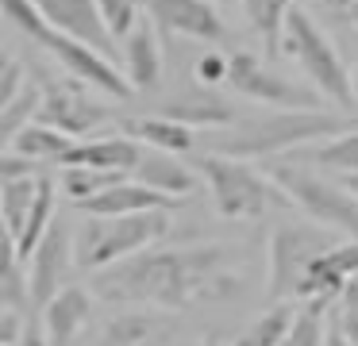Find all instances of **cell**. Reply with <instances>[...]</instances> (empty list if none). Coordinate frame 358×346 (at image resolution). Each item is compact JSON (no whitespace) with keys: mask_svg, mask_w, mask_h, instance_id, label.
Instances as JSON below:
<instances>
[{"mask_svg":"<svg viewBox=\"0 0 358 346\" xmlns=\"http://www.w3.org/2000/svg\"><path fill=\"white\" fill-rule=\"evenodd\" d=\"M235 258L227 246H170L143 250L120 266L93 277V292L112 304H147V308H189L196 300H216L235 292Z\"/></svg>","mask_w":358,"mask_h":346,"instance_id":"6da1fadb","label":"cell"},{"mask_svg":"<svg viewBox=\"0 0 358 346\" xmlns=\"http://www.w3.org/2000/svg\"><path fill=\"white\" fill-rule=\"evenodd\" d=\"M355 131V123L339 112H270L243 120L235 127H224L212 135V154H227V158H278V154L293 150V146L316 143V138H339Z\"/></svg>","mask_w":358,"mask_h":346,"instance_id":"7a4b0ae2","label":"cell"},{"mask_svg":"<svg viewBox=\"0 0 358 346\" xmlns=\"http://www.w3.org/2000/svg\"><path fill=\"white\" fill-rule=\"evenodd\" d=\"M170 231V212L143 215H89L85 227L73 235V261L85 273H104L135 254L150 250V243Z\"/></svg>","mask_w":358,"mask_h":346,"instance_id":"3957f363","label":"cell"},{"mask_svg":"<svg viewBox=\"0 0 358 346\" xmlns=\"http://www.w3.org/2000/svg\"><path fill=\"white\" fill-rule=\"evenodd\" d=\"M4 15H8V20L16 23V27L24 31L31 43H39L43 50H47L50 58L66 69V73L78 77L81 85H93V89L108 92V96H131V92H135L131 85H127V73H120L116 62H108L104 54L89 50V46L78 43V38L55 31L39 15L35 0H4Z\"/></svg>","mask_w":358,"mask_h":346,"instance_id":"277c9868","label":"cell"},{"mask_svg":"<svg viewBox=\"0 0 358 346\" xmlns=\"http://www.w3.org/2000/svg\"><path fill=\"white\" fill-rule=\"evenodd\" d=\"M270 181L285 192L289 204H296L316 227H327L335 235L358 238V196L343 181L316 173L304 161L273 158L270 161Z\"/></svg>","mask_w":358,"mask_h":346,"instance_id":"5b68a950","label":"cell"},{"mask_svg":"<svg viewBox=\"0 0 358 346\" xmlns=\"http://www.w3.org/2000/svg\"><path fill=\"white\" fill-rule=\"evenodd\" d=\"M189 166L208 185L212 208L224 219H258L273 204H289L285 192L270 181V173H258L250 161L227 158V154H196Z\"/></svg>","mask_w":358,"mask_h":346,"instance_id":"8992f818","label":"cell"},{"mask_svg":"<svg viewBox=\"0 0 358 346\" xmlns=\"http://www.w3.org/2000/svg\"><path fill=\"white\" fill-rule=\"evenodd\" d=\"M343 238L327 227H312V223H281L270 235V254H266V300L270 304H285L289 296H304V281H308L312 266L335 250Z\"/></svg>","mask_w":358,"mask_h":346,"instance_id":"52a82bcc","label":"cell"},{"mask_svg":"<svg viewBox=\"0 0 358 346\" xmlns=\"http://www.w3.org/2000/svg\"><path fill=\"white\" fill-rule=\"evenodd\" d=\"M281 50L301 66V73L308 77V85L320 96L335 100L339 108H355V81H350V69L343 66L339 50L331 46V38L320 31V23L312 20L304 8H293L285 20V35H281Z\"/></svg>","mask_w":358,"mask_h":346,"instance_id":"ba28073f","label":"cell"},{"mask_svg":"<svg viewBox=\"0 0 358 346\" xmlns=\"http://www.w3.org/2000/svg\"><path fill=\"white\" fill-rule=\"evenodd\" d=\"M227 58H231L227 85H231L239 96L258 100V104H273L278 112H320V92L316 89L281 77L278 69H270L266 62H258L255 54H247V50H235V54H227Z\"/></svg>","mask_w":358,"mask_h":346,"instance_id":"9c48e42d","label":"cell"},{"mask_svg":"<svg viewBox=\"0 0 358 346\" xmlns=\"http://www.w3.org/2000/svg\"><path fill=\"white\" fill-rule=\"evenodd\" d=\"M35 123H47V127L73 138V135H89L93 127L108 123V108L96 104L73 81H47L43 85V108H39V120Z\"/></svg>","mask_w":358,"mask_h":346,"instance_id":"30bf717a","label":"cell"},{"mask_svg":"<svg viewBox=\"0 0 358 346\" xmlns=\"http://www.w3.org/2000/svg\"><path fill=\"white\" fill-rule=\"evenodd\" d=\"M35 8H39V15L55 31H62V35L85 43L89 50H96L108 62H116V38L104 27L101 4H96V0H35Z\"/></svg>","mask_w":358,"mask_h":346,"instance_id":"8fae6325","label":"cell"},{"mask_svg":"<svg viewBox=\"0 0 358 346\" xmlns=\"http://www.w3.org/2000/svg\"><path fill=\"white\" fill-rule=\"evenodd\" d=\"M73 261V235L62 219H55V227L47 231V238L39 243V250L27 261V277H31V300L39 308H47L58 292L66 289V273Z\"/></svg>","mask_w":358,"mask_h":346,"instance_id":"7c38bea8","label":"cell"},{"mask_svg":"<svg viewBox=\"0 0 358 346\" xmlns=\"http://www.w3.org/2000/svg\"><path fill=\"white\" fill-rule=\"evenodd\" d=\"M147 8L150 23L166 35H185L201 43L224 38V20L212 8V0H139Z\"/></svg>","mask_w":358,"mask_h":346,"instance_id":"4fadbf2b","label":"cell"},{"mask_svg":"<svg viewBox=\"0 0 358 346\" xmlns=\"http://www.w3.org/2000/svg\"><path fill=\"white\" fill-rule=\"evenodd\" d=\"M181 323L162 308H135L104 323L96 346H173Z\"/></svg>","mask_w":358,"mask_h":346,"instance_id":"5bb4252c","label":"cell"},{"mask_svg":"<svg viewBox=\"0 0 358 346\" xmlns=\"http://www.w3.org/2000/svg\"><path fill=\"white\" fill-rule=\"evenodd\" d=\"M93 319V296L85 284H66L43 308V346H70Z\"/></svg>","mask_w":358,"mask_h":346,"instance_id":"9a60e30c","label":"cell"},{"mask_svg":"<svg viewBox=\"0 0 358 346\" xmlns=\"http://www.w3.org/2000/svg\"><path fill=\"white\" fill-rule=\"evenodd\" d=\"M147 158L143 146L127 135H104V138H85L73 143V150L62 158V166H85V169H104V173H135L139 161Z\"/></svg>","mask_w":358,"mask_h":346,"instance_id":"2e32d148","label":"cell"},{"mask_svg":"<svg viewBox=\"0 0 358 346\" xmlns=\"http://www.w3.org/2000/svg\"><path fill=\"white\" fill-rule=\"evenodd\" d=\"M355 281H358V238H347V243L327 250L324 258L312 266L308 281H304V300H312V296H335L339 300Z\"/></svg>","mask_w":358,"mask_h":346,"instance_id":"e0dca14e","label":"cell"},{"mask_svg":"<svg viewBox=\"0 0 358 346\" xmlns=\"http://www.w3.org/2000/svg\"><path fill=\"white\" fill-rule=\"evenodd\" d=\"M124 69H127V85L135 92H150L162 81V46H158L155 23L143 20L139 27L127 35L124 43Z\"/></svg>","mask_w":358,"mask_h":346,"instance_id":"ac0fdd59","label":"cell"},{"mask_svg":"<svg viewBox=\"0 0 358 346\" xmlns=\"http://www.w3.org/2000/svg\"><path fill=\"white\" fill-rule=\"evenodd\" d=\"M178 204L181 200H170L139 181H124L116 189H108L104 196L81 204V212L85 215H143V212H173Z\"/></svg>","mask_w":358,"mask_h":346,"instance_id":"d6986e66","label":"cell"},{"mask_svg":"<svg viewBox=\"0 0 358 346\" xmlns=\"http://www.w3.org/2000/svg\"><path fill=\"white\" fill-rule=\"evenodd\" d=\"M158 115H166V120H178L185 123V127H231L235 123V104L224 96H216V92H193V96H173L166 100L162 108H158Z\"/></svg>","mask_w":358,"mask_h":346,"instance_id":"ffe728a7","label":"cell"},{"mask_svg":"<svg viewBox=\"0 0 358 346\" xmlns=\"http://www.w3.org/2000/svg\"><path fill=\"white\" fill-rule=\"evenodd\" d=\"M135 181L155 189V192H162V196H170V200H189V192L196 189V169L181 166L173 154L150 150L147 158L139 161V169H135Z\"/></svg>","mask_w":358,"mask_h":346,"instance_id":"44dd1931","label":"cell"},{"mask_svg":"<svg viewBox=\"0 0 358 346\" xmlns=\"http://www.w3.org/2000/svg\"><path fill=\"white\" fill-rule=\"evenodd\" d=\"M124 135L135 143L155 146L158 154H189L196 146V131L185 127L178 120H166V115H143V120H127Z\"/></svg>","mask_w":358,"mask_h":346,"instance_id":"7402d4cb","label":"cell"},{"mask_svg":"<svg viewBox=\"0 0 358 346\" xmlns=\"http://www.w3.org/2000/svg\"><path fill=\"white\" fill-rule=\"evenodd\" d=\"M43 177H24V181H0V215H4V235L8 246L24 235L27 219L35 212V200H39Z\"/></svg>","mask_w":358,"mask_h":346,"instance_id":"603a6c76","label":"cell"},{"mask_svg":"<svg viewBox=\"0 0 358 346\" xmlns=\"http://www.w3.org/2000/svg\"><path fill=\"white\" fill-rule=\"evenodd\" d=\"M4 150L20 154V158H27V161H58V166H62V158L73 150V138L62 135V131H55V127H47V123H27Z\"/></svg>","mask_w":358,"mask_h":346,"instance_id":"cb8c5ba5","label":"cell"},{"mask_svg":"<svg viewBox=\"0 0 358 346\" xmlns=\"http://www.w3.org/2000/svg\"><path fill=\"white\" fill-rule=\"evenodd\" d=\"M331 308H335V296L304 300V308L293 315L285 346H324V338L331 335Z\"/></svg>","mask_w":358,"mask_h":346,"instance_id":"d4e9b609","label":"cell"},{"mask_svg":"<svg viewBox=\"0 0 358 346\" xmlns=\"http://www.w3.org/2000/svg\"><path fill=\"white\" fill-rule=\"evenodd\" d=\"M127 177L124 173H104V169H85V166H70L62 169V192L73 200V204H89V200L104 196L108 189H116V185H124Z\"/></svg>","mask_w":358,"mask_h":346,"instance_id":"484cf974","label":"cell"},{"mask_svg":"<svg viewBox=\"0 0 358 346\" xmlns=\"http://www.w3.org/2000/svg\"><path fill=\"white\" fill-rule=\"evenodd\" d=\"M293 308L289 304H273L270 312H262L231 346H285V335L293 327Z\"/></svg>","mask_w":358,"mask_h":346,"instance_id":"4316f807","label":"cell"},{"mask_svg":"<svg viewBox=\"0 0 358 346\" xmlns=\"http://www.w3.org/2000/svg\"><path fill=\"white\" fill-rule=\"evenodd\" d=\"M243 12L255 23V31L266 38L270 50H278L281 35H285V20L293 12V0H243Z\"/></svg>","mask_w":358,"mask_h":346,"instance_id":"83f0119b","label":"cell"},{"mask_svg":"<svg viewBox=\"0 0 358 346\" xmlns=\"http://www.w3.org/2000/svg\"><path fill=\"white\" fill-rule=\"evenodd\" d=\"M39 108H43V89L39 85H27L12 104L0 108V135H4V146H8L31 120H39Z\"/></svg>","mask_w":358,"mask_h":346,"instance_id":"f1b7e54d","label":"cell"},{"mask_svg":"<svg viewBox=\"0 0 358 346\" xmlns=\"http://www.w3.org/2000/svg\"><path fill=\"white\" fill-rule=\"evenodd\" d=\"M31 300V277L24 273V261L12 258L8 250V261H4V277H0V308L4 312H24Z\"/></svg>","mask_w":358,"mask_h":346,"instance_id":"f546056e","label":"cell"},{"mask_svg":"<svg viewBox=\"0 0 358 346\" xmlns=\"http://www.w3.org/2000/svg\"><path fill=\"white\" fill-rule=\"evenodd\" d=\"M331 346H358V281L331 308Z\"/></svg>","mask_w":358,"mask_h":346,"instance_id":"4dcf8cb0","label":"cell"},{"mask_svg":"<svg viewBox=\"0 0 358 346\" xmlns=\"http://www.w3.org/2000/svg\"><path fill=\"white\" fill-rule=\"evenodd\" d=\"M312 158H316V166L339 169L343 177H355L358 173V127L339 135V138H331V143H324Z\"/></svg>","mask_w":358,"mask_h":346,"instance_id":"1f68e13d","label":"cell"},{"mask_svg":"<svg viewBox=\"0 0 358 346\" xmlns=\"http://www.w3.org/2000/svg\"><path fill=\"white\" fill-rule=\"evenodd\" d=\"M101 4V20L104 27H108L112 38H120V43H127V35H131L135 27H139V0H96Z\"/></svg>","mask_w":358,"mask_h":346,"instance_id":"d6a6232c","label":"cell"},{"mask_svg":"<svg viewBox=\"0 0 358 346\" xmlns=\"http://www.w3.org/2000/svg\"><path fill=\"white\" fill-rule=\"evenodd\" d=\"M193 73H196V81H201V85H224L227 73H231V58L208 50V54H201V58H196Z\"/></svg>","mask_w":358,"mask_h":346,"instance_id":"836d02e7","label":"cell"},{"mask_svg":"<svg viewBox=\"0 0 358 346\" xmlns=\"http://www.w3.org/2000/svg\"><path fill=\"white\" fill-rule=\"evenodd\" d=\"M27 85H31V77L24 73V62L8 58V62H4V73H0V108L12 104V100L27 89Z\"/></svg>","mask_w":358,"mask_h":346,"instance_id":"e575fe53","label":"cell"},{"mask_svg":"<svg viewBox=\"0 0 358 346\" xmlns=\"http://www.w3.org/2000/svg\"><path fill=\"white\" fill-rule=\"evenodd\" d=\"M24 177H39V161H27L20 154H0V181H24Z\"/></svg>","mask_w":358,"mask_h":346,"instance_id":"d590c367","label":"cell"},{"mask_svg":"<svg viewBox=\"0 0 358 346\" xmlns=\"http://www.w3.org/2000/svg\"><path fill=\"white\" fill-rule=\"evenodd\" d=\"M24 331V312H0V346H16Z\"/></svg>","mask_w":358,"mask_h":346,"instance_id":"8d00e7d4","label":"cell"},{"mask_svg":"<svg viewBox=\"0 0 358 346\" xmlns=\"http://www.w3.org/2000/svg\"><path fill=\"white\" fill-rule=\"evenodd\" d=\"M304 4L316 8V12H331V15H343V20H347V12H350L355 0H304Z\"/></svg>","mask_w":358,"mask_h":346,"instance_id":"74e56055","label":"cell"},{"mask_svg":"<svg viewBox=\"0 0 358 346\" xmlns=\"http://www.w3.org/2000/svg\"><path fill=\"white\" fill-rule=\"evenodd\" d=\"M343 185H347V189L358 196V173H355V177H343Z\"/></svg>","mask_w":358,"mask_h":346,"instance_id":"f35d334b","label":"cell"},{"mask_svg":"<svg viewBox=\"0 0 358 346\" xmlns=\"http://www.w3.org/2000/svg\"><path fill=\"white\" fill-rule=\"evenodd\" d=\"M347 23H355V27H358V0L350 4V12H347Z\"/></svg>","mask_w":358,"mask_h":346,"instance_id":"ab89813d","label":"cell"},{"mask_svg":"<svg viewBox=\"0 0 358 346\" xmlns=\"http://www.w3.org/2000/svg\"><path fill=\"white\" fill-rule=\"evenodd\" d=\"M173 346H201V343H193V338H178Z\"/></svg>","mask_w":358,"mask_h":346,"instance_id":"60d3db41","label":"cell"},{"mask_svg":"<svg viewBox=\"0 0 358 346\" xmlns=\"http://www.w3.org/2000/svg\"><path fill=\"white\" fill-rule=\"evenodd\" d=\"M350 81H355V96H358V69H350Z\"/></svg>","mask_w":358,"mask_h":346,"instance_id":"b9f144b4","label":"cell"}]
</instances>
